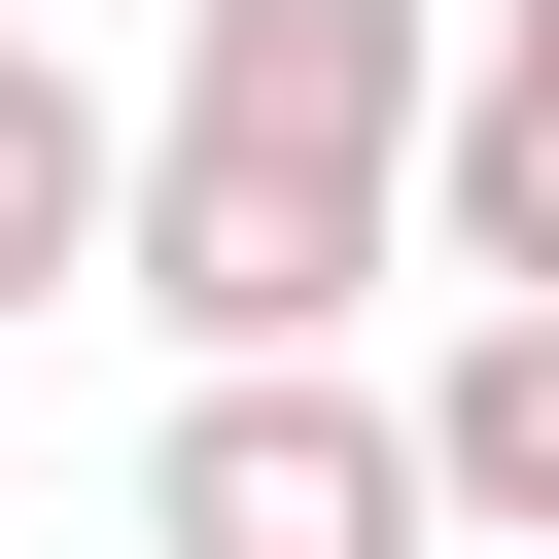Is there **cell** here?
I'll return each instance as SVG.
<instances>
[{
    "mask_svg": "<svg viewBox=\"0 0 559 559\" xmlns=\"http://www.w3.org/2000/svg\"><path fill=\"white\" fill-rule=\"evenodd\" d=\"M419 0H175V70H140V314H175V384H280V349H349V280L419 245Z\"/></svg>",
    "mask_w": 559,
    "mask_h": 559,
    "instance_id": "6da1fadb",
    "label": "cell"
},
{
    "mask_svg": "<svg viewBox=\"0 0 559 559\" xmlns=\"http://www.w3.org/2000/svg\"><path fill=\"white\" fill-rule=\"evenodd\" d=\"M140 559H419V384H349V349L175 384L140 419Z\"/></svg>",
    "mask_w": 559,
    "mask_h": 559,
    "instance_id": "7a4b0ae2",
    "label": "cell"
},
{
    "mask_svg": "<svg viewBox=\"0 0 559 559\" xmlns=\"http://www.w3.org/2000/svg\"><path fill=\"white\" fill-rule=\"evenodd\" d=\"M419 245H454L489 314H559V0H489V70L419 105Z\"/></svg>",
    "mask_w": 559,
    "mask_h": 559,
    "instance_id": "3957f363",
    "label": "cell"
},
{
    "mask_svg": "<svg viewBox=\"0 0 559 559\" xmlns=\"http://www.w3.org/2000/svg\"><path fill=\"white\" fill-rule=\"evenodd\" d=\"M105 245H140V105H105L70 35H0V314H70Z\"/></svg>",
    "mask_w": 559,
    "mask_h": 559,
    "instance_id": "277c9868",
    "label": "cell"
},
{
    "mask_svg": "<svg viewBox=\"0 0 559 559\" xmlns=\"http://www.w3.org/2000/svg\"><path fill=\"white\" fill-rule=\"evenodd\" d=\"M419 524H524L559 559V314H454L419 349Z\"/></svg>",
    "mask_w": 559,
    "mask_h": 559,
    "instance_id": "5b68a950",
    "label": "cell"
},
{
    "mask_svg": "<svg viewBox=\"0 0 559 559\" xmlns=\"http://www.w3.org/2000/svg\"><path fill=\"white\" fill-rule=\"evenodd\" d=\"M0 35H35V0H0Z\"/></svg>",
    "mask_w": 559,
    "mask_h": 559,
    "instance_id": "8992f818",
    "label": "cell"
}]
</instances>
